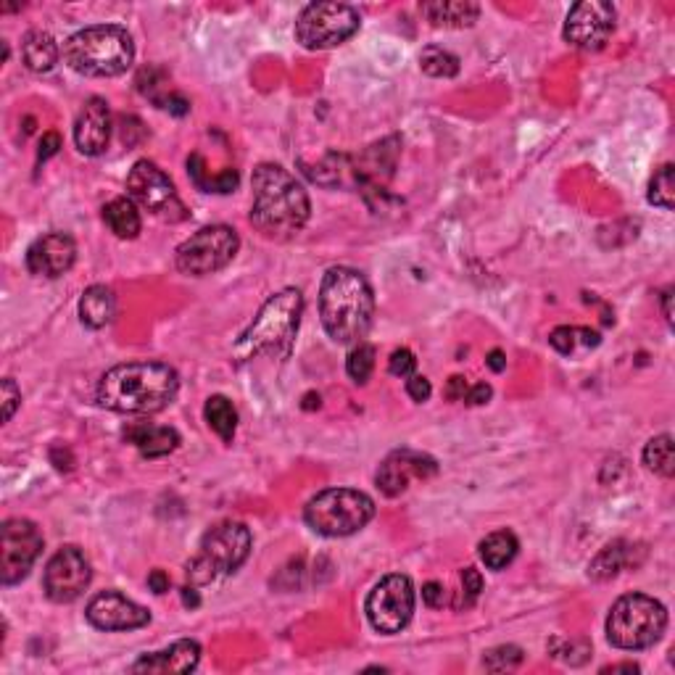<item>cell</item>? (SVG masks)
Listing matches in <instances>:
<instances>
[{
    "instance_id": "34",
    "label": "cell",
    "mask_w": 675,
    "mask_h": 675,
    "mask_svg": "<svg viewBox=\"0 0 675 675\" xmlns=\"http://www.w3.org/2000/svg\"><path fill=\"white\" fill-rule=\"evenodd\" d=\"M346 370H349V378L354 383L364 385L370 380L372 370H375V349L370 343H356L349 354V362H346Z\"/></svg>"
},
{
    "instance_id": "12",
    "label": "cell",
    "mask_w": 675,
    "mask_h": 675,
    "mask_svg": "<svg viewBox=\"0 0 675 675\" xmlns=\"http://www.w3.org/2000/svg\"><path fill=\"white\" fill-rule=\"evenodd\" d=\"M414 586L409 575L393 573L385 575L383 581L375 583L364 602L367 620L378 633L393 636L404 631L414 615Z\"/></svg>"
},
{
    "instance_id": "36",
    "label": "cell",
    "mask_w": 675,
    "mask_h": 675,
    "mask_svg": "<svg viewBox=\"0 0 675 675\" xmlns=\"http://www.w3.org/2000/svg\"><path fill=\"white\" fill-rule=\"evenodd\" d=\"M549 649H552V654L557 657V660L570 662V665H581V660H578L575 654H581L583 660L591 654V644H588L586 639H575V641L554 639L552 644H549Z\"/></svg>"
},
{
    "instance_id": "38",
    "label": "cell",
    "mask_w": 675,
    "mask_h": 675,
    "mask_svg": "<svg viewBox=\"0 0 675 675\" xmlns=\"http://www.w3.org/2000/svg\"><path fill=\"white\" fill-rule=\"evenodd\" d=\"M480 591H483V575L475 567H465L462 570V599H465V607L475 604Z\"/></svg>"
},
{
    "instance_id": "8",
    "label": "cell",
    "mask_w": 675,
    "mask_h": 675,
    "mask_svg": "<svg viewBox=\"0 0 675 675\" xmlns=\"http://www.w3.org/2000/svg\"><path fill=\"white\" fill-rule=\"evenodd\" d=\"M254 536L243 523H219L201 541V552L188 565V581L206 586L219 575L235 573L251 554Z\"/></svg>"
},
{
    "instance_id": "9",
    "label": "cell",
    "mask_w": 675,
    "mask_h": 675,
    "mask_svg": "<svg viewBox=\"0 0 675 675\" xmlns=\"http://www.w3.org/2000/svg\"><path fill=\"white\" fill-rule=\"evenodd\" d=\"M362 16L346 3H312L296 22V40L309 51H327L359 32Z\"/></svg>"
},
{
    "instance_id": "39",
    "label": "cell",
    "mask_w": 675,
    "mask_h": 675,
    "mask_svg": "<svg viewBox=\"0 0 675 675\" xmlns=\"http://www.w3.org/2000/svg\"><path fill=\"white\" fill-rule=\"evenodd\" d=\"M22 404V393L11 378L3 380V422H11L14 412Z\"/></svg>"
},
{
    "instance_id": "40",
    "label": "cell",
    "mask_w": 675,
    "mask_h": 675,
    "mask_svg": "<svg viewBox=\"0 0 675 675\" xmlns=\"http://www.w3.org/2000/svg\"><path fill=\"white\" fill-rule=\"evenodd\" d=\"M407 393L412 396L417 404H422V401L430 399V393H433V388H430V380L422 378V375H412V378L407 380Z\"/></svg>"
},
{
    "instance_id": "26",
    "label": "cell",
    "mask_w": 675,
    "mask_h": 675,
    "mask_svg": "<svg viewBox=\"0 0 675 675\" xmlns=\"http://www.w3.org/2000/svg\"><path fill=\"white\" fill-rule=\"evenodd\" d=\"M631 549L633 546L628 541H612L602 549V552L596 554L591 559V565H588V578H594V581H612L617 575L623 573L625 567L631 565Z\"/></svg>"
},
{
    "instance_id": "42",
    "label": "cell",
    "mask_w": 675,
    "mask_h": 675,
    "mask_svg": "<svg viewBox=\"0 0 675 675\" xmlns=\"http://www.w3.org/2000/svg\"><path fill=\"white\" fill-rule=\"evenodd\" d=\"M422 602L428 604V607H443L446 602V591H443L441 583L430 581L422 586Z\"/></svg>"
},
{
    "instance_id": "48",
    "label": "cell",
    "mask_w": 675,
    "mask_h": 675,
    "mask_svg": "<svg viewBox=\"0 0 675 675\" xmlns=\"http://www.w3.org/2000/svg\"><path fill=\"white\" fill-rule=\"evenodd\" d=\"M182 602H185V607H198V602H201V599H198V594H196V586L182 588Z\"/></svg>"
},
{
    "instance_id": "29",
    "label": "cell",
    "mask_w": 675,
    "mask_h": 675,
    "mask_svg": "<svg viewBox=\"0 0 675 675\" xmlns=\"http://www.w3.org/2000/svg\"><path fill=\"white\" fill-rule=\"evenodd\" d=\"M204 414L209 428L225 443H233L235 430H238V412H235L233 401L227 399V396H211L206 401Z\"/></svg>"
},
{
    "instance_id": "33",
    "label": "cell",
    "mask_w": 675,
    "mask_h": 675,
    "mask_svg": "<svg viewBox=\"0 0 675 675\" xmlns=\"http://www.w3.org/2000/svg\"><path fill=\"white\" fill-rule=\"evenodd\" d=\"M673 175H675L673 164H662V167L654 172L652 182H649V193H646L649 204L660 206V209H665V211L673 209V198H675Z\"/></svg>"
},
{
    "instance_id": "4",
    "label": "cell",
    "mask_w": 675,
    "mask_h": 675,
    "mask_svg": "<svg viewBox=\"0 0 675 675\" xmlns=\"http://www.w3.org/2000/svg\"><path fill=\"white\" fill-rule=\"evenodd\" d=\"M301 314H304V296L296 288H285V291L269 296L251 327L235 343V356L240 362L262 354L288 359L293 343H296Z\"/></svg>"
},
{
    "instance_id": "14",
    "label": "cell",
    "mask_w": 675,
    "mask_h": 675,
    "mask_svg": "<svg viewBox=\"0 0 675 675\" xmlns=\"http://www.w3.org/2000/svg\"><path fill=\"white\" fill-rule=\"evenodd\" d=\"M615 30V6L604 0H583L565 19V40L578 51H602Z\"/></svg>"
},
{
    "instance_id": "21",
    "label": "cell",
    "mask_w": 675,
    "mask_h": 675,
    "mask_svg": "<svg viewBox=\"0 0 675 675\" xmlns=\"http://www.w3.org/2000/svg\"><path fill=\"white\" fill-rule=\"evenodd\" d=\"M124 438L148 459L167 457L180 446V433L175 428L151 425V422H135V425L124 430Z\"/></svg>"
},
{
    "instance_id": "11",
    "label": "cell",
    "mask_w": 675,
    "mask_h": 675,
    "mask_svg": "<svg viewBox=\"0 0 675 675\" xmlns=\"http://www.w3.org/2000/svg\"><path fill=\"white\" fill-rule=\"evenodd\" d=\"M127 190H130L132 201H135L140 209H146L151 217L172 222V225L188 219V209L182 204V198L177 196L175 182L169 180L153 161L140 159L138 164L130 169Z\"/></svg>"
},
{
    "instance_id": "47",
    "label": "cell",
    "mask_w": 675,
    "mask_h": 675,
    "mask_svg": "<svg viewBox=\"0 0 675 675\" xmlns=\"http://www.w3.org/2000/svg\"><path fill=\"white\" fill-rule=\"evenodd\" d=\"M670 301H673V288H665V291H662V312H665L668 325H673V309H670Z\"/></svg>"
},
{
    "instance_id": "1",
    "label": "cell",
    "mask_w": 675,
    "mask_h": 675,
    "mask_svg": "<svg viewBox=\"0 0 675 675\" xmlns=\"http://www.w3.org/2000/svg\"><path fill=\"white\" fill-rule=\"evenodd\" d=\"M180 378L169 364L130 362L111 367L98 383V404L119 414H153L177 399Z\"/></svg>"
},
{
    "instance_id": "49",
    "label": "cell",
    "mask_w": 675,
    "mask_h": 675,
    "mask_svg": "<svg viewBox=\"0 0 675 675\" xmlns=\"http://www.w3.org/2000/svg\"><path fill=\"white\" fill-rule=\"evenodd\" d=\"M620 670H628V673H639V665H633V662H625V665H610V668H602V673H620Z\"/></svg>"
},
{
    "instance_id": "41",
    "label": "cell",
    "mask_w": 675,
    "mask_h": 675,
    "mask_svg": "<svg viewBox=\"0 0 675 675\" xmlns=\"http://www.w3.org/2000/svg\"><path fill=\"white\" fill-rule=\"evenodd\" d=\"M61 148V135L59 132H45L43 140H40V151H37V161H48L51 156H56Z\"/></svg>"
},
{
    "instance_id": "13",
    "label": "cell",
    "mask_w": 675,
    "mask_h": 675,
    "mask_svg": "<svg viewBox=\"0 0 675 675\" xmlns=\"http://www.w3.org/2000/svg\"><path fill=\"white\" fill-rule=\"evenodd\" d=\"M43 533L32 520L11 517L0 528V583L14 586L30 575L32 565L43 552Z\"/></svg>"
},
{
    "instance_id": "10",
    "label": "cell",
    "mask_w": 675,
    "mask_h": 675,
    "mask_svg": "<svg viewBox=\"0 0 675 675\" xmlns=\"http://www.w3.org/2000/svg\"><path fill=\"white\" fill-rule=\"evenodd\" d=\"M238 248L240 238L233 227L209 225L177 246L175 262L182 275L206 277L233 262Z\"/></svg>"
},
{
    "instance_id": "16",
    "label": "cell",
    "mask_w": 675,
    "mask_h": 675,
    "mask_svg": "<svg viewBox=\"0 0 675 675\" xmlns=\"http://www.w3.org/2000/svg\"><path fill=\"white\" fill-rule=\"evenodd\" d=\"M85 615L98 631H135V628L151 623V612L119 591H103V594L93 596Z\"/></svg>"
},
{
    "instance_id": "20",
    "label": "cell",
    "mask_w": 675,
    "mask_h": 675,
    "mask_svg": "<svg viewBox=\"0 0 675 675\" xmlns=\"http://www.w3.org/2000/svg\"><path fill=\"white\" fill-rule=\"evenodd\" d=\"M198 660H201L198 641L182 639L175 641L169 649L143 654L130 670L132 673H190L198 668Z\"/></svg>"
},
{
    "instance_id": "6",
    "label": "cell",
    "mask_w": 675,
    "mask_h": 675,
    "mask_svg": "<svg viewBox=\"0 0 675 675\" xmlns=\"http://www.w3.org/2000/svg\"><path fill=\"white\" fill-rule=\"evenodd\" d=\"M668 628V610L654 596L625 594L607 615V641L625 652L649 649Z\"/></svg>"
},
{
    "instance_id": "23",
    "label": "cell",
    "mask_w": 675,
    "mask_h": 675,
    "mask_svg": "<svg viewBox=\"0 0 675 675\" xmlns=\"http://www.w3.org/2000/svg\"><path fill=\"white\" fill-rule=\"evenodd\" d=\"M422 14L428 16L433 27H451L462 30L478 22L480 6L467 0H438V3H422Z\"/></svg>"
},
{
    "instance_id": "27",
    "label": "cell",
    "mask_w": 675,
    "mask_h": 675,
    "mask_svg": "<svg viewBox=\"0 0 675 675\" xmlns=\"http://www.w3.org/2000/svg\"><path fill=\"white\" fill-rule=\"evenodd\" d=\"M103 222L109 225L111 233L122 240L138 238L140 227H143L138 204L132 198H114L111 204L103 206Z\"/></svg>"
},
{
    "instance_id": "19",
    "label": "cell",
    "mask_w": 675,
    "mask_h": 675,
    "mask_svg": "<svg viewBox=\"0 0 675 675\" xmlns=\"http://www.w3.org/2000/svg\"><path fill=\"white\" fill-rule=\"evenodd\" d=\"M111 114L103 98H90L74 122V143L85 156H101L109 148Z\"/></svg>"
},
{
    "instance_id": "28",
    "label": "cell",
    "mask_w": 675,
    "mask_h": 675,
    "mask_svg": "<svg viewBox=\"0 0 675 675\" xmlns=\"http://www.w3.org/2000/svg\"><path fill=\"white\" fill-rule=\"evenodd\" d=\"M602 341V335L591 330V327H570L562 325L557 327L552 335H549V343H552L554 349L559 351L562 356H573L578 351H588L596 349Z\"/></svg>"
},
{
    "instance_id": "3",
    "label": "cell",
    "mask_w": 675,
    "mask_h": 675,
    "mask_svg": "<svg viewBox=\"0 0 675 675\" xmlns=\"http://www.w3.org/2000/svg\"><path fill=\"white\" fill-rule=\"evenodd\" d=\"M320 317L335 343H362L375 320V293L367 277L351 267L327 269L320 285Z\"/></svg>"
},
{
    "instance_id": "45",
    "label": "cell",
    "mask_w": 675,
    "mask_h": 675,
    "mask_svg": "<svg viewBox=\"0 0 675 675\" xmlns=\"http://www.w3.org/2000/svg\"><path fill=\"white\" fill-rule=\"evenodd\" d=\"M148 586H151L153 594H167L169 591V575L164 570H153L148 575Z\"/></svg>"
},
{
    "instance_id": "37",
    "label": "cell",
    "mask_w": 675,
    "mask_h": 675,
    "mask_svg": "<svg viewBox=\"0 0 675 675\" xmlns=\"http://www.w3.org/2000/svg\"><path fill=\"white\" fill-rule=\"evenodd\" d=\"M414 370H417V359L409 349H396L391 354V362H388V372L396 375V378H412Z\"/></svg>"
},
{
    "instance_id": "32",
    "label": "cell",
    "mask_w": 675,
    "mask_h": 675,
    "mask_svg": "<svg viewBox=\"0 0 675 675\" xmlns=\"http://www.w3.org/2000/svg\"><path fill=\"white\" fill-rule=\"evenodd\" d=\"M420 66L422 72L430 74V77H443V80H449V77H457L459 59L454 53L438 48V45H430V48H425V51L420 53Z\"/></svg>"
},
{
    "instance_id": "30",
    "label": "cell",
    "mask_w": 675,
    "mask_h": 675,
    "mask_svg": "<svg viewBox=\"0 0 675 675\" xmlns=\"http://www.w3.org/2000/svg\"><path fill=\"white\" fill-rule=\"evenodd\" d=\"M188 172L190 177H193V182H196L204 193H233V190L238 188V172H235V169H227V172H222L219 177L206 180V167L204 159H201V153H193V156H190Z\"/></svg>"
},
{
    "instance_id": "43",
    "label": "cell",
    "mask_w": 675,
    "mask_h": 675,
    "mask_svg": "<svg viewBox=\"0 0 675 675\" xmlns=\"http://www.w3.org/2000/svg\"><path fill=\"white\" fill-rule=\"evenodd\" d=\"M491 393H494V391H491V385L478 383V385H472L470 391H467L465 401H467V404H472V407H480V404H488Z\"/></svg>"
},
{
    "instance_id": "18",
    "label": "cell",
    "mask_w": 675,
    "mask_h": 675,
    "mask_svg": "<svg viewBox=\"0 0 675 675\" xmlns=\"http://www.w3.org/2000/svg\"><path fill=\"white\" fill-rule=\"evenodd\" d=\"M77 262V243L72 235L66 233H48L37 238L27 251V269L37 277H56L66 275Z\"/></svg>"
},
{
    "instance_id": "44",
    "label": "cell",
    "mask_w": 675,
    "mask_h": 675,
    "mask_svg": "<svg viewBox=\"0 0 675 675\" xmlns=\"http://www.w3.org/2000/svg\"><path fill=\"white\" fill-rule=\"evenodd\" d=\"M467 391H470V385H467V378H462V375H454L449 385H446V396L451 401H465Z\"/></svg>"
},
{
    "instance_id": "2",
    "label": "cell",
    "mask_w": 675,
    "mask_h": 675,
    "mask_svg": "<svg viewBox=\"0 0 675 675\" xmlns=\"http://www.w3.org/2000/svg\"><path fill=\"white\" fill-rule=\"evenodd\" d=\"M251 188H254L251 225L264 238L285 240L304 230L312 204L304 185L288 169L280 164H259L251 177Z\"/></svg>"
},
{
    "instance_id": "7",
    "label": "cell",
    "mask_w": 675,
    "mask_h": 675,
    "mask_svg": "<svg viewBox=\"0 0 675 675\" xmlns=\"http://www.w3.org/2000/svg\"><path fill=\"white\" fill-rule=\"evenodd\" d=\"M375 517V501L356 488H327L309 499L304 509L306 525L327 538L351 536Z\"/></svg>"
},
{
    "instance_id": "15",
    "label": "cell",
    "mask_w": 675,
    "mask_h": 675,
    "mask_svg": "<svg viewBox=\"0 0 675 675\" xmlns=\"http://www.w3.org/2000/svg\"><path fill=\"white\" fill-rule=\"evenodd\" d=\"M93 570L88 557L77 546H64L48 559L43 573V588L48 599L56 604H69L80 599L82 591L90 586Z\"/></svg>"
},
{
    "instance_id": "24",
    "label": "cell",
    "mask_w": 675,
    "mask_h": 675,
    "mask_svg": "<svg viewBox=\"0 0 675 675\" xmlns=\"http://www.w3.org/2000/svg\"><path fill=\"white\" fill-rule=\"evenodd\" d=\"M22 59L30 72H51L53 66L59 64V45H56V40L48 32H27L22 43Z\"/></svg>"
},
{
    "instance_id": "22",
    "label": "cell",
    "mask_w": 675,
    "mask_h": 675,
    "mask_svg": "<svg viewBox=\"0 0 675 675\" xmlns=\"http://www.w3.org/2000/svg\"><path fill=\"white\" fill-rule=\"evenodd\" d=\"M117 317V296L106 285H90L80 298V320L90 330H101Z\"/></svg>"
},
{
    "instance_id": "31",
    "label": "cell",
    "mask_w": 675,
    "mask_h": 675,
    "mask_svg": "<svg viewBox=\"0 0 675 675\" xmlns=\"http://www.w3.org/2000/svg\"><path fill=\"white\" fill-rule=\"evenodd\" d=\"M644 465L662 478H673L675 475V454H673V438L668 433L652 438L644 449Z\"/></svg>"
},
{
    "instance_id": "46",
    "label": "cell",
    "mask_w": 675,
    "mask_h": 675,
    "mask_svg": "<svg viewBox=\"0 0 675 675\" xmlns=\"http://www.w3.org/2000/svg\"><path fill=\"white\" fill-rule=\"evenodd\" d=\"M486 362H488V367H491V370H494V372H501V370H504V367H507V359H504V354H501L499 349L491 351V354H488Z\"/></svg>"
},
{
    "instance_id": "25",
    "label": "cell",
    "mask_w": 675,
    "mask_h": 675,
    "mask_svg": "<svg viewBox=\"0 0 675 675\" xmlns=\"http://www.w3.org/2000/svg\"><path fill=\"white\" fill-rule=\"evenodd\" d=\"M520 552V541L512 530H494L478 546V554L488 570H504Z\"/></svg>"
},
{
    "instance_id": "17",
    "label": "cell",
    "mask_w": 675,
    "mask_h": 675,
    "mask_svg": "<svg viewBox=\"0 0 675 675\" xmlns=\"http://www.w3.org/2000/svg\"><path fill=\"white\" fill-rule=\"evenodd\" d=\"M438 472L436 459L428 457V454H420V451L401 449L393 451L391 457H385V462L380 465L378 475H375V483L383 491L385 496H401L409 488L412 478L428 480Z\"/></svg>"
},
{
    "instance_id": "35",
    "label": "cell",
    "mask_w": 675,
    "mask_h": 675,
    "mask_svg": "<svg viewBox=\"0 0 675 675\" xmlns=\"http://www.w3.org/2000/svg\"><path fill=\"white\" fill-rule=\"evenodd\" d=\"M525 660V654L520 646L504 644L496 646V649H488L486 657H483V668L491 670V673H504V670L520 668Z\"/></svg>"
},
{
    "instance_id": "5",
    "label": "cell",
    "mask_w": 675,
    "mask_h": 675,
    "mask_svg": "<svg viewBox=\"0 0 675 675\" xmlns=\"http://www.w3.org/2000/svg\"><path fill=\"white\" fill-rule=\"evenodd\" d=\"M64 59L85 77H119L135 61V45L119 24H95L66 40Z\"/></svg>"
}]
</instances>
